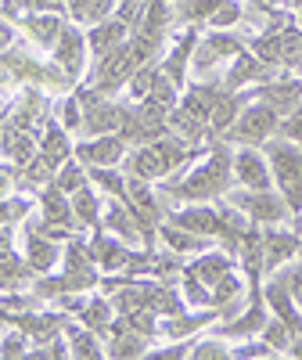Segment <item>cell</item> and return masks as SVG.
<instances>
[{
    "instance_id": "cell-46",
    "label": "cell",
    "mask_w": 302,
    "mask_h": 360,
    "mask_svg": "<svg viewBox=\"0 0 302 360\" xmlns=\"http://www.w3.org/2000/svg\"><path fill=\"white\" fill-rule=\"evenodd\" d=\"M11 44H15V29H11V22L0 18V54H4Z\"/></svg>"
},
{
    "instance_id": "cell-8",
    "label": "cell",
    "mask_w": 302,
    "mask_h": 360,
    "mask_svg": "<svg viewBox=\"0 0 302 360\" xmlns=\"http://www.w3.org/2000/svg\"><path fill=\"white\" fill-rule=\"evenodd\" d=\"M245 51V40H237L230 29H209L205 37H198V47H195V58H191V69L195 72H209L220 62H230Z\"/></svg>"
},
{
    "instance_id": "cell-27",
    "label": "cell",
    "mask_w": 302,
    "mask_h": 360,
    "mask_svg": "<svg viewBox=\"0 0 302 360\" xmlns=\"http://www.w3.org/2000/svg\"><path fill=\"white\" fill-rule=\"evenodd\" d=\"M72 198V213H76V220H79V227L83 231H94V227H101V213H105V202H101V195H98V188L94 184H83L76 195H69Z\"/></svg>"
},
{
    "instance_id": "cell-14",
    "label": "cell",
    "mask_w": 302,
    "mask_h": 360,
    "mask_svg": "<svg viewBox=\"0 0 302 360\" xmlns=\"http://www.w3.org/2000/svg\"><path fill=\"white\" fill-rule=\"evenodd\" d=\"M90 249H94V263L101 274H126V266L133 259V245L115 238L105 227H94V238H90Z\"/></svg>"
},
{
    "instance_id": "cell-1",
    "label": "cell",
    "mask_w": 302,
    "mask_h": 360,
    "mask_svg": "<svg viewBox=\"0 0 302 360\" xmlns=\"http://www.w3.org/2000/svg\"><path fill=\"white\" fill-rule=\"evenodd\" d=\"M237 184L234 180V152L227 141H209L205 159L180 180H169L166 195L176 202H220Z\"/></svg>"
},
{
    "instance_id": "cell-10",
    "label": "cell",
    "mask_w": 302,
    "mask_h": 360,
    "mask_svg": "<svg viewBox=\"0 0 302 360\" xmlns=\"http://www.w3.org/2000/svg\"><path fill=\"white\" fill-rule=\"evenodd\" d=\"M277 72H284V69L266 65L263 58H256V54L245 47L237 58H230V69H227V76L220 79V86H223V94H237V90H249V86H256V83L274 79Z\"/></svg>"
},
{
    "instance_id": "cell-38",
    "label": "cell",
    "mask_w": 302,
    "mask_h": 360,
    "mask_svg": "<svg viewBox=\"0 0 302 360\" xmlns=\"http://www.w3.org/2000/svg\"><path fill=\"white\" fill-rule=\"evenodd\" d=\"M155 76H159V62L140 65V69L130 76V83H126L130 98H133V101H144V98H147V90H151V83H155Z\"/></svg>"
},
{
    "instance_id": "cell-7",
    "label": "cell",
    "mask_w": 302,
    "mask_h": 360,
    "mask_svg": "<svg viewBox=\"0 0 302 360\" xmlns=\"http://www.w3.org/2000/svg\"><path fill=\"white\" fill-rule=\"evenodd\" d=\"M166 220L188 227V231H195V234H202V238H213V242H220L223 231H227L223 209L213 205V202H188V205H180V209H169Z\"/></svg>"
},
{
    "instance_id": "cell-24",
    "label": "cell",
    "mask_w": 302,
    "mask_h": 360,
    "mask_svg": "<svg viewBox=\"0 0 302 360\" xmlns=\"http://www.w3.org/2000/svg\"><path fill=\"white\" fill-rule=\"evenodd\" d=\"M159 242H162L169 252H176V256H198V252H205V249L216 245L213 238H202V234L180 227V224H169V220L159 224Z\"/></svg>"
},
{
    "instance_id": "cell-2",
    "label": "cell",
    "mask_w": 302,
    "mask_h": 360,
    "mask_svg": "<svg viewBox=\"0 0 302 360\" xmlns=\"http://www.w3.org/2000/svg\"><path fill=\"white\" fill-rule=\"evenodd\" d=\"M263 155L270 162V173H274V188L284 195L291 217L302 213V148L281 134H274L263 144Z\"/></svg>"
},
{
    "instance_id": "cell-21",
    "label": "cell",
    "mask_w": 302,
    "mask_h": 360,
    "mask_svg": "<svg viewBox=\"0 0 302 360\" xmlns=\"http://www.w3.org/2000/svg\"><path fill=\"white\" fill-rule=\"evenodd\" d=\"M101 227L112 231L115 238H123L130 245H144V231L133 217V209L123 202V198H108L105 202V213H101Z\"/></svg>"
},
{
    "instance_id": "cell-50",
    "label": "cell",
    "mask_w": 302,
    "mask_h": 360,
    "mask_svg": "<svg viewBox=\"0 0 302 360\" xmlns=\"http://www.w3.org/2000/svg\"><path fill=\"white\" fill-rule=\"evenodd\" d=\"M295 69H298V76H302V62H298V65H295Z\"/></svg>"
},
{
    "instance_id": "cell-20",
    "label": "cell",
    "mask_w": 302,
    "mask_h": 360,
    "mask_svg": "<svg viewBox=\"0 0 302 360\" xmlns=\"http://www.w3.org/2000/svg\"><path fill=\"white\" fill-rule=\"evenodd\" d=\"M266 317H270V310H266L263 299H249V303L241 307V314L220 321L216 335H223V339H256V335L263 332Z\"/></svg>"
},
{
    "instance_id": "cell-16",
    "label": "cell",
    "mask_w": 302,
    "mask_h": 360,
    "mask_svg": "<svg viewBox=\"0 0 302 360\" xmlns=\"http://www.w3.org/2000/svg\"><path fill=\"white\" fill-rule=\"evenodd\" d=\"M252 94H256V101L270 105L277 115H288V112L302 101V76H288V69H284V72H277L274 79L256 83Z\"/></svg>"
},
{
    "instance_id": "cell-41",
    "label": "cell",
    "mask_w": 302,
    "mask_h": 360,
    "mask_svg": "<svg viewBox=\"0 0 302 360\" xmlns=\"http://www.w3.org/2000/svg\"><path fill=\"white\" fill-rule=\"evenodd\" d=\"M277 134H281V137H288V141H295V144L302 148V101H298L288 115H281V127H277Z\"/></svg>"
},
{
    "instance_id": "cell-22",
    "label": "cell",
    "mask_w": 302,
    "mask_h": 360,
    "mask_svg": "<svg viewBox=\"0 0 302 360\" xmlns=\"http://www.w3.org/2000/svg\"><path fill=\"white\" fill-rule=\"evenodd\" d=\"M126 40H130V22H123L119 15L86 25V47H90V54H94V58H105L108 51L123 47Z\"/></svg>"
},
{
    "instance_id": "cell-30",
    "label": "cell",
    "mask_w": 302,
    "mask_h": 360,
    "mask_svg": "<svg viewBox=\"0 0 302 360\" xmlns=\"http://www.w3.org/2000/svg\"><path fill=\"white\" fill-rule=\"evenodd\" d=\"M90 173V184H94L101 195H108V198H123L126 195V169L123 166H90L86 169Z\"/></svg>"
},
{
    "instance_id": "cell-42",
    "label": "cell",
    "mask_w": 302,
    "mask_h": 360,
    "mask_svg": "<svg viewBox=\"0 0 302 360\" xmlns=\"http://www.w3.org/2000/svg\"><path fill=\"white\" fill-rule=\"evenodd\" d=\"M58 123H62L65 130H79V127H83V105H79V98H76V90L62 101V115H58Z\"/></svg>"
},
{
    "instance_id": "cell-25",
    "label": "cell",
    "mask_w": 302,
    "mask_h": 360,
    "mask_svg": "<svg viewBox=\"0 0 302 360\" xmlns=\"http://www.w3.org/2000/svg\"><path fill=\"white\" fill-rule=\"evenodd\" d=\"M18 22H22V29H25V33L33 37L40 47L51 51V47L58 44V37H62V29H65L69 18H65L62 11H29V15H22Z\"/></svg>"
},
{
    "instance_id": "cell-49",
    "label": "cell",
    "mask_w": 302,
    "mask_h": 360,
    "mask_svg": "<svg viewBox=\"0 0 302 360\" xmlns=\"http://www.w3.org/2000/svg\"><path fill=\"white\" fill-rule=\"evenodd\" d=\"M284 4H288V8H295V4H298V0H284Z\"/></svg>"
},
{
    "instance_id": "cell-19",
    "label": "cell",
    "mask_w": 302,
    "mask_h": 360,
    "mask_svg": "<svg viewBox=\"0 0 302 360\" xmlns=\"http://www.w3.org/2000/svg\"><path fill=\"white\" fill-rule=\"evenodd\" d=\"M123 169L130 173V176H140V180H151V184H159V180H169V166H166V159H162V152H159V144L151 141V144H133L130 152H126V159H123Z\"/></svg>"
},
{
    "instance_id": "cell-11",
    "label": "cell",
    "mask_w": 302,
    "mask_h": 360,
    "mask_svg": "<svg viewBox=\"0 0 302 360\" xmlns=\"http://www.w3.org/2000/svg\"><path fill=\"white\" fill-rule=\"evenodd\" d=\"M263 303H266V310L274 314V317H281L295 335H302V310H298L295 295H291V288H288L284 266L274 270V274H270V281H263Z\"/></svg>"
},
{
    "instance_id": "cell-4",
    "label": "cell",
    "mask_w": 302,
    "mask_h": 360,
    "mask_svg": "<svg viewBox=\"0 0 302 360\" xmlns=\"http://www.w3.org/2000/svg\"><path fill=\"white\" fill-rule=\"evenodd\" d=\"M227 202L237 205L252 224L259 227H274V224H284L291 217V209L284 202V195L277 188H266V191H252V188H230L227 191Z\"/></svg>"
},
{
    "instance_id": "cell-45",
    "label": "cell",
    "mask_w": 302,
    "mask_h": 360,
    "mask_svg": "<svg viewBox=\"0 0 302 360\" xmlns=\"http://www.w3.org/2000/svg\"><path fill=\"white\" fill-rule=\"evenodd\" d=\"M86 8H90V0H65V15H69V22H86Z\"/></svg>"
},
{
    "instance_id": "cell-28",
    "label": "cell",
    "mask_w": 302,
    "mask_h": 360,
    "mask_svg": "<svg viewBox=\"0 0 302 360\" xmlns=\"http://www.w3.org/2000/svg\"><path fill=\"white\" fill-rule=\"evenodd\" d=\"M112 321H115V307H112V299H108V295L86 299L83 310H79V324L94 328L98 335H108V332H112Z\"/></svg>"
},
{
    "instance_id": "cell-44",
    "label": "cell",
    "mask_w": 302,
    "mask_h": 360,
    "mask_svg": "<svg viewBox=\"0 0 302 360\" xmlns=\"http://www.w3.org/2000/svg\"><path fill=\"white\" fill-rule=\"evenodd\" d=\"M284 274H288V288H291V295H295V303H298V310H302V266L295 263V266L284 270Z\"/></svg>"
},
{
    "instance_id": "cell-32",
    "label": "cell",
    "mask_w": 302,
    "mask_h": 360,
    "mask_svg": "<svg viewBox=\"0 0 302 360\" xmlns=\"http://www.w3.org/2000/svg\"><path fill=\"white\" fill-rule=\"evenodd\" d=\"M83 184H90V173H86V166H83L79 159L62 162V169L54 173V188H58V191H65V195H76Z\"/></svg>"
},
{
    "instance_id": "cell-35",
    "label": "cell",
    "mask_w": 302,
    "mask_h": 360,
    "mask_svg": "<svg viewBox=\"0 0 302 360\" xmlns=\"http://www.w3.org/2000/svg\"><path fill=\"white\" fill-rule=\"evenodd\" d=\"M213 299H216V307H227V303L245 299V281H241L237 270H227V274L213 285Z\"/></svg>"
},
{
    "instance_id": "cell-18",
    "label": "cell",
    "mask_w": 302,
    "mask_h": 360,
    "mask_svg": "<svg viewBox=\"0 0 302 360\" xmlns=\"http://www.w3.org/2000/svg\"><path fill=\"white\" fill-rule=\"evenodd\" d=\"M22 259L29 263L33 274H51V270L62 263V245H58V238H51L40 224H33L25 231V252Z\"/></svg>"
},
{
    "instance_id": "cell-34",
    "label": "cell",
    "mask_w": 302,
    "mask_h": 360,
    "mask_svg": "<svg viewBox=\"0 0 302 360\" xmlns=\"http://www.w3.org/2000/svg\"><path fill=\"white\" fill-rule=\"evenodd\" d=\"M180 295L188 299V307H216V299H213V288L209 285H202L198 278H191V274H184L180 270Z\"/></svg>"
},
{
    "instance_id": "cell-36",
    "label": "cell",
    "mask_w": 302,
    "mask_h": 360,
    "mask_svg": "<svg viewBox=\"0 0 302 360\" xmlns=\"http://www.w3.org/2000/svg\"><path fill=\"white\" fill-rule=\"evenodd\" d=\"M245 4L241 0H223V4L213 11V18H209V29H234V25H241L245 22Z\"/></svg>"
},
{
    "instance_id": "cell-31",
    "label": "cell",
    "mask_w": 302,
    "mask_h": 360,
    "mask_svg": "<svg viewBox=\"0 0 302 360\" xmlns=\"http://www.w3.org/2000/svg\"><path fill=\"white\" fill-rule=\"evenodd\" d=\"M223 4V0H176L173 4V18L184 25H209L213 11Z\"/></svg>"
},
{
    "instance_id": "cell-6",
    "label": "cell",
    "mask_w": 302,
    "mask_h": 360,
    "mask_svg": "<svg viewBox=\"0 0 302 360\" xmlns=\"http://www.w3.org/2000/svg\"><path fill=\"white\" fill-rule=\"evenodd\" d=\"M252 54L263 58L266 65L295 69L302 62V25H291L284 33H259L252 40Z\"/></svg>"
},
{
    "instance_id": "cell-52",
    "label": "cell",
    "mask_w": 302,
    "mask_h": 360,
    "mask_svg": "<svg viewBox=\"0 0 302 360\" xmlns=\"http://www.w3.org/2000/svg\"><path fill=\"white\" fill-rule=\"evenodd\" d=\"M169 4H176V0H169Z\"/></svg>"
},
{
    "instance_id": "cell-40",
    "label": "cell",
    "mask_w": 302,
    "mask_h": 360,
    "mask_svg": "<svg viewBox=\"0 0 302 360\" xmlns=\"http://www.w3.org/2000/svg\"><path fill=\"white\" fill-rule=\"evenodd\" d=\"M29 346H33V339H29L25 332H8L4 339H0V356H4V360L29 356Z\"/></svg>"
},
{
    "instance_id": "cell-12",
    "label": "cell",
    "mask_w": 302,
    "mask_h": 360,
    "mask_svg": "<svg viewBox=\"0 0 302 360\" xmlns=\"http://www.w3.org/2000/svg\"><path fill=\"white\" fill-rule=\"evenodd\" d=\"M234 180L241 188H252V191L274 188V173H270V162L263 155V148L237 144V152H234Z\"/></svg>"
},
{
    "instance_id": "cell-9",
    "label": "cell",
    "mask_w": 302,
    "mask_h": 360,
    "mask_svg": "<svg viewBox=\"0 0 302 360\" xmlns=\"http://www.w3.org/2000/svg\"><path fill=\"white\" fill-rule=\"evenodd\" d=\"M51 54H54V65L62 69L72 83H79V76L86 69V54H90L86 29H79V22H65L62 37H58V44L51 47Z\"/></svg>"
},
{
    "instance_id": "cell-47",
    "label": "cell",
    "mask_w": 302,
    "mask_h": 360,
    "mask_svg": "<svg viewBox=\"0 0 302 360\" xmlns=\"http://www.w3.org/2000/svg\"><path fill=\"white\" fill-rule=\"evenodd\" d=\"M291 220H295V231H298V238H302V213H295Z\"/></svg>"
},
{
    "instance_id": "cell-33",
    "label": "cell",
    "mask_w": 302,
    "mask_h": 360,
    "mask_svg": "<svg viewBox=\"0 0 302 360\" xmlns=\"http://www.w3.org/2000/svg\"><path fill=\"white\" fill-rule=\"evenodd\" d=\"M259 339L274 346V349H277V356H288V346H291L295 332H291V328H288L281 317L270 314V317H266V324H263V332H259Z\"/></svg>"
},
{
    "instance_id": "cell-43",
    "label": "cell",
    "mask_w": 302,
    "mask_h": 360,
    "mask_svg": "<svg viewBox=\"0 0 302 360\" xmlns=\"http://www.w3.org/2000/svg\"><path fill=\"white\" fill-rule=\"evenodd\" d=\"M230 356H237V360H252V356H277V349L270 346V342H263V339H245L241 346H230Z\"/></svg>"
},
{
    "instance_id": "cell-48",
    "label": "cell",
    "mask_w": 302,
    "mask_h": 360,
    "mask_svg": "<svg viewBox=\"0 0 302 360\" xmlns=\"http://www.w3.org/2000/svg\"><path fill=\"white\" fill-rule=\"evenodd\" d=\"M291 11H295V15H298V25H302V0H298V4H295V8H291Z\"/></svg>"
},
{
    "instance_id": "cell-51",
    "label": "cell",
    "mask_w": 302,
    "mask_h": 360,
    "mask_svg": "<svg viewBox=\"0 0 302 360\" xmlns=\"http://www.w3.org/2000/svg\"><path fill=\"white\" fill-rule=\"evenodd\" d=\"M298 266H302V249H298Z\"/></svg>"
},
{
    "instance_id": "cell-17",
    "label": "cell",
    "mask_w": 302,
    "mask_h": 360,
    "mask_svg": "<svg viewBox=\"0 0 302 360\" xmlns=\"http://www.w3.org/2000/svg\"><path fill=\"white\" fill-rule=\"evenodd\" d=\"M298 249H302V238L298 231L291 227H263V266H266V274H274V270H281L284 263L298 259Z\"/></svg>"
},
{
    "instance_id": "cell-5",
    "label": "cell",
    "mask_w": 302,
    "mask_h": 360,
    "mask_svg": "<svg viewBox=\"0 0 302 360\" xmlns=\"http://www.w3.org/2000/svg\"><path fill=\"white\" fill-rule=\"evenodd\" d=\"M277 127H281V115L270 105L252 98L245 108H241V115L234 119V127L223 134V141L227 144H256V148H263L270 137L277 134Z\"/></svg>"
},
{
    "instance_id": "cell-23",
    "label": "cell",
    "mask_w": 302,
    "mask_h": 360,
    "mask_svg": "<svg viewBox=\"0 0 302 360\" xmlns=\"http://www.w3.org/2000/svg\"><path fill=\"white\" fill-rule=\"evenodd\" d=\"M227 270H234V252H227V249H205V252H198L191 263H184V274H191V278H198L202 285H209L213 288Z\"/></svg>"
},
{
    "instance_id": "cell-15",
    "label": "cell",
    "mask_w": 302,
    "mask_h": 360,
    "mask_svg": "<svg viewBox=\"0 0 302 360\" xmlns=\"http://www.w3.org/2000/svg\"><path fill=\"white\" fill-rule=\"evenodd\" d=\"M198 25H188L184 33L176 37V44L159 58V69H162V76L173 83V86H180L184 90L188 86V69H191V58H195V47H198Z\"/></svg>"
},
{
    "instance_id": "cell-37",
    "label": "cell",
    "mask_w": 302,
    "mask_h": 360,
    "mask_svg": "<svg viewBox=\"0 0 302 360\" xmlns=\"http://www.w3.org/2000/svg\"><path fill=\"white\" fill-rule=\"evenodd\" d=\"M227 356H230V342L223 335L195 339V346H191V360H227Z\"/></svg>"
},
{
    "instance_id": "cell-3",
    "label": "cell",
    "mask_w": 302,
    "mask_h": 360,
    "mask_svg": "<svg viewBox=\"0 0 302 360\" xmlns=\"http://www.w3.org/2000/svg\"><path fill=\"white\" fill-rule=\"evenodd\" d=\"M140 65H147V58L140 54V47H137L133 40H126L123 47H115V51H108L105 58H98L94 76H90V86H94L98 94L112 98V94H119V90L130 83V76H133Z\"/></svg>"
},
{
    "instance_id": "cell-39",
    "label": "cell",
    "mask_w": 302,
    "mask_h": 360,
    "mask_svg": "<svg viewBox=\"0 0 302 360\" xmlns=\"http://www.w3.org/2000/svg\"><path fill=\"white\" fill-rule=\"evenodd\" d=\"M29 213V198L22 195H4L0 198V227H15Z\"/></svg>"
},
{
    "instance_id": "cell-26",
    "label": "cell",
    "mask_w": 302,
    "mask_h": 360,
    "mask_svg": "<svg viewBox=\"0 0 302 360\" xmlns=\"http://www.w3.org/2000/svg\"><path fill=\"white\" fill-rule=\"evenodd\" d=\"M72 141H69V130L58 123V119H47L44 123V137H40V155L44 159H51L58 169H62V162H69L72 159Z\"/></svg>"
},
{
    "instance_id": "cell-29",
    "label": "cell",
    "mask_w": 302,
    "mask_h": 360,
    "mask_svg": "<svg viewBox=\"0 0 302 360\" xmlns=\"http://www.w3.org/2000/svg\"><path fill=\"white\" fill-rule=\"evenodd\" d=\"M69 356H86V360H101L108 349L98 342V332L86 324H69Z\"/></svg>"
},
{
    "instance_id": "cell-13",
    "label": "cell",
    "mask_w": 302,
    "mask_h": 360,
    "mask_svg": "<svg viewBox=\"0 0 302 360\" xmlns=\"http://www.w3.org/2000/svg\"><path fill=\"white\" fill-rule=\"evenodd\" d=\"M130 152V144L119 134H101V137H86L72 148V159H79L86 169L90 166H123Z\"/></svg>"
}]
</instances>
